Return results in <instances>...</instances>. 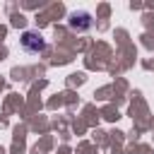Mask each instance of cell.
I'll return each instance as SVG.
<instances>
[{
  "instance_id": "cell-1",
  "label": "cell",
  "mask_w": 154,
  "mask_h": 154,
  "mask_svg": "<svg viewBox=\"0 0 154 154\" xmlns=\"http://www.w3.org/2000/svg\"><path fill=\"white\" fill-rule=\"evenodd\" d=\"M22 48L29 51V53H41L46 48V41L38 31H24L22 34Z\"/></svg>"
},
{
  "instance_id": "cell-2",
  "label": "cell",
  "mask_w": 154,
  "mask_h": 154,
  "mask_svg": "<svg viewBox=\"0 0 154 154\" xmlns=\"http://www.w3.org/2000/svg\"><path fill=\"white\" fill-rule=\"evenodd\" d=\"M67 22H70L72 29H77V31H87V29L91 26V14H89V12H72Z\"/></svg>"
}]
</instances>
